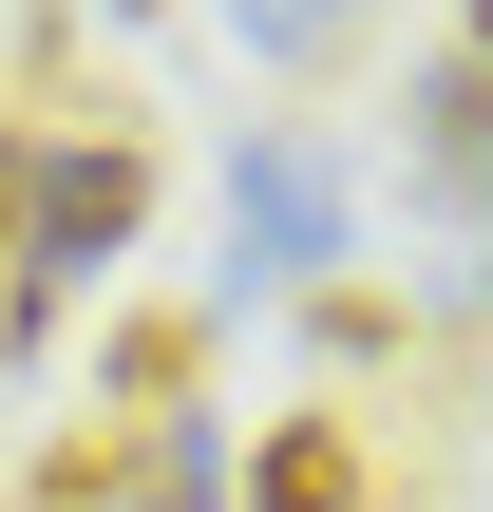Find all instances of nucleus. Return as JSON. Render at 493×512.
Wrapping results in <instances>:
<instances>
[{"label":"nucleus","mask_w":493,"mask_h":512,"mask_svg":"<svg viewBox=\"0 0 493 512\" xmlns=\"http://www.w3.org/2000/svg\"><path fill=\"white\" fill-rule=\"evenodd\" d=\"M133 228H152V152H133V133H57V152H38V190H19V285H0V342H38V323H57V304H76Z\"/></svg>","instance_id":"1"},{"label":"nucleus","mask_w":493,"mask_h":512,"mask_svg":"<svg viewBox=\"0 0 493 512\" xmlns=\"http://www.w3.org/2000/svg\"><path fill=\"white\" fill-rule=\"evenodd\" d=\"M342 152L323 133H247V171H228V266L247 285H342Z\"/></svg>","instance_id":"2"},{"label":"nucleus","mask_w":493,"mask_h":512,"mask_svg":"<svg viewBox=\"0 0 493 512\" xmlns=\"http://www.w3.org/2000/svg\"><path fill=\"white\" fill-rule=\"evenodd\" d=\"M399 190L418 209H493V57H437L399 95Z\"/></svg>","instance_id":"3"},{"label":"nucleus","mask_w":493,"mask_h":512,"mask_svg":"<svg viewBox=\"0 0 493 512\" xmlns=\"http://www.w3.org/2000/svg\"><path fill=\"white\" fill-rule=\"evenodd\" d=\"M247 512H361V437H342V418H285V437L247 456Z\"/></svg>","instance_id":"4"},{"label":"nucleus","mask_w":493,"mask_h":512,"mask_svg":"<svg viewBox=\"0 0 493 512\" xmlns=\"http://www.w3.org/2000/svg\"><path fill=\"white\" fill-rule=\"evenodd\" d=\"M190 380H209V323H171V304L114 323V399H133V418H190Z\"/></svg>","instance_id":"5"},{"label":"nucleus","mask_w":493,"mask_h":512,"mask_svg":"<svg viewBox=\"0 0 493 512\" xmlns=\"http://www.w3.org/2000/svg\"><path fill=\"white\" fill-rule=\"evenodd\" d=\"M228 38H247V57H342L361 0H228Z\"/></svg>","instance_id":"6"},{"label":"nucleus","mask_w":493,"mask_h":512,"mask_svg":"<svg viewBox=\"0 0 493 512\" xmlns=\"http://www.w3.org/2000/svg\"><path fill=\"white\" fill-rule=\"evenodd\" d=\"M19 190H38V152H19V133H0V266H19Z\"/></svg>","instance_id":"7"},{"label":"nucleus","mask_w":493,"mask_h":512,"mask_svg":"<svg viewBox=\"0 0 493 512\" xmlns=\"http://www.w3.org/2000/svg\"><path fill=\"white\" fill-rule=\"evenodd\" d=\"M475 57H493V0H475Z\"/></svg>","instance_id":"8"}]
</instances>
